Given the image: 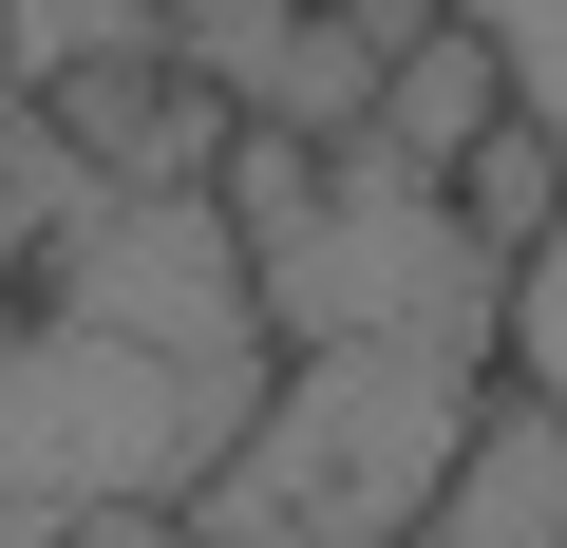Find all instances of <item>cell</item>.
<instances>
[{
  "mask_svg": "<svg viewBox=\"0 0 567 548\" xmlns=\"http://www.w3.org/2000/svg\"><path fill=\"white\" fill-rule=\"evenodd\" d=\"M284 322L227 189H58V246H0V510L171 529L265 435Z\"/></svg>",
  "mask_w": 567,
  "mask_h": 548,
  "instance_id": "obj_1",
  "label": "cell"
},
{
  "mask_svg": "<svg viewBox=\"0 0 567 548\" xmlns=\"http://www.w3.org/2000/svg\"><path fill=\"white\" fill-rule=\"evenodd\" d=\"M454 20L492 39L511 114H529V152H548V246L511 265V379L567 397V0H454Z\"/></svg>",
  "mask_w": 567,
  "mask_h": 548,
  "instance_id": "obj_2",
  "label": "cell"
},
{
  "mask_svg": "<svg viewBox=\"0 0 567 548\" xmlns=\"http://www.w3.org/2000/svg\"><path fill=\"white\" fill-rule=\"evenodd\" d=\"M416 548H567V397L492 379V416L454 435V492L416 510Z\"/></svg>",
  "mask_w": 567,
  "mask_h": 548,
  "instance_id": "obj_3",
  "label": "cell"
},
{
  "mask_svg": "<svg viewBox=\"0 0 567 548\" xmlns=\"http://www.w3.org/2000/svg\"><path fill=\"white\" fill-rule=\"evenodd\" d=\"M152 39V0H0V58L20 76H76V58H133Z\"/></svg>",
  "mask_w": 567,
  "mask_h": 548,
  "instance_id": "obj_4",
  "label": "cell"
}]
</instances>
